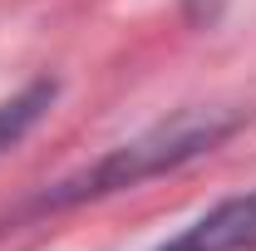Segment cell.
<instances>
[{
	"mask_svg": "<svg viewBox=\"0 0 256 251\" xmlns=\"http://www.w3.org/2000/svg\"><path fill=\"white\" fill-rule=\"evenodd\" d=\"M236 128H242V114L182 108L178 118L153 124L148 133H138V138L118 143V148H108L98 162L79 168V172H69L64 182H54V188H44V192H34L30 207H25V217L64 212V207H79V202H98V197L128 192V188H138V182H148V178H162V172L182 168V162H192V158L222 148Z\"/></svg>",
	"mask_w": 256,
	"mask_h": 251,
	"instance_id": "1",
	"label": "cell"
},
{
	"mask_svg": "<svg viewBox=\"0 0 256 251\" xmlns=\"http://www.w3.org/2000/svg\"><path fill=\"white\" fill-rule=\"evenodd\" d=\"M158 251H256V192H236Z\"/></svg>",
	"mask_w": 256,
	"mask_h": 251,
	"instance_id": "2",
	"label": "cell"
},
{
	"mask_svg": "<svg viewBox=\"0 0 256 251\" xmlns=\"http://www.w3.org/2000/svg\"><path fill=\"white\" fill-rule=\"evenodd\" d=\"M226 0H182V15H188V25H197V30H212L217 20H222Z\"/></svg>",
	"mask_w": 256,
	"mask_h": 251,
	"instance_id": "4",
	"label": "cell"
},
{
	"mask_svg": "<svg viewBox=\"0 0 256 251\" xmlns=\"http://www.w3.org/2000/svg\"><path fill=\"white\" fill-rule=\"evenodd\" d=\"M54 94H60L54 79H34V84H25L15 98L0 104V153H10V148H15V143H20V138L44 118V108L54 104Z\"/></svg>",
	"mask_w": 256,
	"mask_h": 251,
	"instance_id": "3",
	"label": "cell"
}]
</instances>
